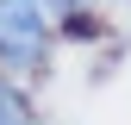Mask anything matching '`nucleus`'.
<instances>
[{
    "mask_svg": "<svg viewBox=\"0 0 131 125\" xmlns=\"http://www.w3.org/2000/svg\"><path fill=\"white\" fill-rule=\"evenodd\" d=\"M44 50V0H0V56L6 62H38Z\"/></svg>",
    "mask_w": 131,
    "mask_h": 125,
    "instance_id": "obj_1",
    "label": "nucleus"
},
{
    "mask_svg": "<svg viewBox=\"0 0 131 125\" xmlns=\"http://www.w3.org/2000/svg\"><path fill=\"white\" fill-rule=\"evenodd\" d=\"M0 125H31V113H25V100L13 94L6 81H0Z\"/></svg>",
    "mask_w": 131,
    "mask_h": 125,
    "instance_id": "obj_2",
    "label": "nucleus"
}]
</instances>
